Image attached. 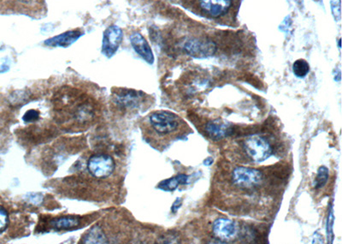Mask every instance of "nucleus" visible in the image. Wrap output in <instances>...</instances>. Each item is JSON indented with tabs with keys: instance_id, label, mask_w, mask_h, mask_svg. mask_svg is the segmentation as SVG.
<instances>
[{
	"instance_id": "nucleus-22",
	"label": "nucleus",
	"mask_w": 342,
	"mask_h": 244,
	"mask_svg": "<svg viewBox=\"0 0 342 244\" xmlns=\"http://www.w3.org/2000/svg\"><path fill=\"white\" fill-rule=\"evenodd\" d=\"M39 113L35 110H29L25 113L24 117V120L26 123H33L39 119Z\"/></svg>"
},
{
	"instance_id": "nucleus-21",
	"label": "nucleus",
	"mask_w": 342,
	"mask_h": 244,
	"mask_svg": "<svg viewBox=\"0 0 342 244\" xmlns=\"http://www.w3.org/2000/svg\"><path fill=\"white\" fill-rule=\"evenodd\" d=\"M331 9L334 18L340 20V0H331Z\"/></svg>"
},
{
	"instance_id": "nucleus-18",
	"label": "nucleus",
	"mask_w": 342,
	"mask_h": 244,
	"mask_svg": "<svg viewBox=\"0 0 342 244\" xmlns=\"http://www.w3.org/2000/svg\"><path fill=\"white\" fill-rule=\"evenodd\" d=\"M328 180H329V169L327 168L326 166H320L314 182L315 189H322L328 183Z\"/></svg>"
},
{
	"instance_id": "nucleus-3",
	"label": "nucleus",
	"mask_w": 342,
	"mask_h": 244,
	"mask_svg": "<svg viewBox=\"0 0 342 244\" xmlns=\"http://www.w3.org/2000/svg\"><path fill=\"white\" fill-rule=\"evenodd\" d=\"M193 12L216 21H226L235 11L236 0H184Z\"/></svg>"
},
{
	"instance_id": "nucleus-24",
	"label": "nucleus",
	"mask_w": 342,
	"mask_h": 244,
	"mask_svg": "<svg viewBox=\"0 0 342 244\" xmlns=\"http://www.w3.org/2000/svg\"><path fill=\"white\" fill-rule=\"evenodd\" d=\"M212 162V159H209V160H208V161H207V160H206V161H204V163H206L207 165H208V166H209L210 164H211V163Z\"/></svg>"
},
{
	"instance_id": "nucleus-15",
	"label": "nucleus",
	"mask_w": 342,
	"mask_h": 244,
	"mask_svg": "<svg viewBox=\"0 0 342 244\" xmlns=\"http://www.w3.org/2000/svg\"><path fill=\"white\" fill-rule=\"evenodd\" d=\"M207 134L213 140H220L224 138L230 134V128L229 124H219L217 122H212L207 124Z\"/></svg>"
},
{
	"instance_id": "nucleus-12",
	"label": "nucleus",
	"mask_w": 342,
	"mask_h": 244,
	"mask_svg": "<svg viewBox=\"0 0 342 244\" xmlns=\"http://www.w3.org/2000/svg\"><path fill=\"white\" fill-rule=\"evenodd\" d=\"M82 32L80 29L70 30L64 32L63 34L52 37L50 39L44 40V45L53 48H68L76 42V40L82 35Z\"/></svg>"
},
{
	"instance_id": "nucleus-11",
	"label": "nucleus",
	"mask_w": 342,
	"mask_h": 244,
	"mask_svg": "<svg viewBox=\"0 0 342 244\" xmlns=\"http://www.w3.org/2000/svg\"><path fill=\"white\" fill-rule=\"evenodd\" d=\"M131 45L133 47V50L146 61L150 64H152L154 62V56L152 53V49L150 48L149 44L146 41L142 34L140 33H133L130 35Z\"/></svg>"
},
{
	"instance_id": "nucleus-23",
	"label": "nucleus",
	"mask_w": 342,
	"mask_h": 244,
	"mask_svg": "<svg viewBox=\"0 0 342 244\" xmlns=\"http://www.w3.org/2000/svg\"><path fill=\"white\" fill-rule=\"evenodd\" d=\"M181 204H183V199H180V198H177V199H175V202H174L172 208H171V211H172L173 213H176L178 209L180 208Z\"/></svg>"
},
{
	"instance_id": "nucleus-25",
	"label": "nucleus",
	"mask_w": 342,
	"mask_h": 244,
	"mask_svg": "<svg viewBox=\"0 0 342 244\" xmlns=\"http://www.w3.org/2000/svg\"><path fill=\"white\" fill-rule=\"evenodd\" d=\"M339 48H340V39L339 40Z\"/></svg>"
},
{
	"instance_id": "nucleus-13",
	"label": "nucleus",
	"mask_w": 342,
	"mask_h": 244,
	"mask_svg": "<svg viewBox=\"0 0 342 244\" xmlns=\"http://www.w3.org/2000/svg\"><path fill=\"white\" fill-rule=\"evenodd\" d=\"M82 243H106L109 242L107 236L100 226H95L90 229L81 239Z\"/></svg>"
},
{
	"instance_id": "nucleus-4",
	"label": "nucleus",
	"mask_w": 342,
	"mask_h": 244,
	"mask_svg": "<svg viewBox=\"0 0 342 244\" xmlns=\"http://www.w3.org/2000/svg\"><path fill=\"white\" fill-rule=\"evenodd\" d=\"M230 181L234 189L249 195L260 189L264 184V176L258 169L236 166L231 171Z\"/></svg>"
},
{
	"instance_id": "nucleus-10",
	"label": "nucleus",
	"mask_w": 342,
	"mask_h": 244,
	"mask_svg": "<svg viewBox=\"0 0 342 244\" xmlns=\"http://www.w3.org/2000/svg\"><path fill=\"white\" fill-rule=\"evenodd\" d=\"M238 226L229 218H217L212 224V232L217 239L222 241H232L237 236Z\"/></svg>"
},
{
	"instance_id": "nucleus-17",
	"label": "nucleus",
	"mask_w": 342,
	"mask_h": 244,
	"mask_svg": "<svg viewBox=\"0 0 342 244\" xmlns=\"http://www.w3.org/2000/svg\"><path fill=\"white\" fill-rule=\"evenodd\" d=\"M310 71L308 62L305 59H298L292 64V72L299 78H304Z\"/></svg>"
},
{
	"instance_id": "nucleus-7",
	"label": "nucleus",
	"mask_w": 342,
	"mask_h": 244,
	"mask_svg": "<svg viewBox=\"0 0 342 244\" xmlns=\"http://www.w3.org/2000/svg\"><path fill=\"white\" fill-rule=\"evenodd\" d=\"M116 164L113 158L105 153L92 155L86 162V170L93 178L105 179L115 171Z\"/></svg>"
},
{
	"instance_id": "nucleus-1",
	"label": "nucleus",
	"mask_w": 342,
	"mask_h": 244,
	"mask_svg": "<svg viewBox=\"0 0 342 244\" xmlns=\"http://www.w3.org/2000/svg\"><path fill=\"white\" fill-rule=\"evenodd\" d=\"M141 128L146 142L160 151L192 132L180 116L169 110H155L150 113L141 122Z\"/></svg>"
},
{
	"instance_id": "nucleus-2",
	"label": "nucleus",
	"mask_w": 342,
	"mask_h": 244,
	"mask_svg": "<svg viewBox=\"0 0 342 244\" xmlns=\"http://www.w3.org/2000/svg\"><path fill=\"white\" fill-rule=\"evenodd\" d=\"M56 118L58 123L71 127L86 126L94 121L95 108L94 102L86 96L71 93L63 94L55 103Z\"/></svg>"
},
{
	"instance_id": "nucleus-6",
	"label": "nucleus",
	"mask_w": 342,
	"mask_h": 244,
	"mask_svg": "<svg viewBox=\"0 0 342 244\" xmlns=\"http://www.w3.org/2000/svg\"><path fill=\"white\" fill-rule=\"evenodd\" d=\"M147 100V95L141 91L118 88L113 91L112 101L116 107L123 113L138 110Z\"/></svg>"
},
{
	"instance_id": "nucleus-16",
	"label": "nucleus",
	"mask_w": 342,
	"mask_h": 244,
	"mask_svg": "<svg viewBox=\"0 0 342 244\" xmlns=\"http://www.w3.org/2000/svg\"><path fill=\"white\" fill-rule=\"evenodd\" d=\"M189 176L185 174H179L177 176L166 179L158 184L157 188L165 191H174L179 185H185L188 184Z\"/></svg>"
},
{
	"instance_id": "nucleus-19",
	"label": "nucleus",
	"mask_w": 342,
	"mask_h": 244,
	"mask_svg": "<svg viewBox=\"0 0 342 244\" xmlns=\"http://www.w3.org/2000/svg\"><path fill=\"white\" fill-rule=\"evenodd\" d=\"M333 225H334V214H333V208H330V211H329V218H328V226H327V234H328V239L329 240V243H332L333 242V239H334Z\"/></svg>"
},
{
	"instance_id": "nucleus-14",
	"label": "nucleus",
	"mask_w": 342,
	"mask_h": 244,
	"mask_svg": "<svg viewBox=\"0 0 342 244\" xmlns=\"http://www.w3.org/2000/svg\"><path fill=\"white\" fill-rule=\"evenodd\" d=\"M80 225V217L77 216H63L53 219L51 222L52 228L56 231H63L76 228Z\"/></svg>"
},
{
	"instance_id": "nucleus-9",
	"label": "nucleus",
	"mask_w": 342,
	"mask_h": 244,
	"mask_svg": "<svg viewBox=\"0 0 342 244\" xmlns=\"http://www.w3.org/2000/svg\"><path fill=\"white\" fill-rule=\"evenodd\" d=\"M123 37V30L117 25H111L105 29L103 35V54L107 58H111L120 47Z\"/></svg>"
},
{
	"instance_id": "nucleus-5",
	"label": "nucleus",
	"mask_w": 342,
	"mask_h": 244,
	"mask_svg": "<svg viewBox=\"0 0 342 244\" xmlns=\"http://www.w3.org/2000/svg\"><path fill=\"white\" fill-rule=\"evenodd\" d=\"M240 150L244 157L254 163H261L273 153L271 145L265 137L254 135L240 142Z\"/></svg>"
},
{
	"instance_id": "nucleus-8",
	"label": "nucleus",
	"mask_w": 342,
	"mask_h": 244,
	"mask_svg": "<svg viewBox=\"0 0 342 244\" xmlns=\"http://www.w3.org/2000/svg\"><path fill=\"white\" fill-rule=\"evenodd\" d=\"M183 49L193 58H209L217 52V44L207 38H191L183 43Z\"/></svg>"
},
{
	"instance_id": "nucleus-20",
	"label": "nucleus",
	"mask_w": 342,
	"mask_h": 244,
	"mask_svg": "<svg viewBox=\"0 0 342 244\" xmlns=\"http://www.w3.org/2000/svg\"><path fill=\"white\" fill-rule=\"evenodd\" d=\"M9 225V214L5 208L0 206V232L5 231Z\"/></svg>"
}]
</instances>
